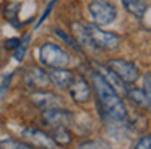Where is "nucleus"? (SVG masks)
I'll list each match as a JSON object with an SVG mask.
<instances>
[{"mask_svg": "<svg viewBox=\"0 0 151 149\" xmlns=\"http://www.w3.org/2000/svg\"><path fill=\"white\" fill-rule=\"evenodd\" d=\"M93 86H94L96 96L101 104V109L109 118L115 120V122H124L127 118V109L125 104L122 102L120 96L112 89V86L98 73H93Z\"/></svg>", "mask_w": 151, "mask_h": 149, "instance_id": "1", "label": "nucleus"}, {"mask_svg": "<svg viewBox=\"0 0 151 149\" xmlns=\"http://www.w3.org/2000/svg\"><path fill=\"white\" fill-rule=\"evenodd\" d=\"M39 60L49 68H67L70 65V55L59 45L46 42L39 47Z\"/></svg>", "mask_w": 151, "mask_h": 149, "instance_id": "2", "label": "nucleus"}, {"mask_svg": "<svg viewBox=\"0 0 151 149\" xmlns=\"http://www.w3.org/2000/svg\"><path fill=\"white\" fill-rule=\"evenodd\" d=\"M88 36L91 39V44L94 49H106V50H114L120 45V37L114 32H109L101 29L96 24H85Z\"/></svg>", "mask_w": 151, "mask_h": 149, "instance_id": "3", "label": "nucleus"}, {"mask_svg": "<svg viewBox=\"0 0 151 149\" xmlns=\"http://www.w3.org/2000/svg\"><path fill=\"white\" fill-rule=\"evenodd\" d=\"M89 13L96 21V26H99V28L114 23L115 16H117L115 6L104 2V0H94V2L89 3Z\"/></svg>", "mask_w": 151, "mask_h": 149, "instance_id": "4", "label": "nucleus"}, {"mask_svg": "<svg viewBox=\"0 0 151 149\" xmlns=\"http://www.w3.org/2000/svg\"><path fill=\"white\" fill-rule=\"evenodd\" d=\"M107 67L119 76L122 83H135L140 78V70L135 63L124 58H114L107 63Z\"/></svg>", "mask_w": 151, "mask_h": 149, "instance_id": "5", "label": "nucleus"}, {"mask_svg": "<svg viewBox=\"0 0 151 149\" xmlns=\"http://www.w3.org/2000/svg\"><path fill=\"white\" fill-rule=\"evenodd\" d=\"M23 139L26 141V144L34 146V148H41V149H55V143L52 141L47 133H44L42 130L37 128H24L21 133Z\"/></svg>", "mask_w": 151, "mask_h": 149, "instance_id": "6", "label": "nucleus"}, {"mask_svg": "<svg viewBox=\"0 0 151 149\" xmlns=\"http://www.w3.org/2000/svg\"><path fill=\"white\" fill-rule=\"evenodd\" d=\"M42 118L47 125L54 126H68L73 122V113L65 109H47L42 112Z\"/></svg>", "mask_w": 151, "mask_h": 149, "instance_id": "7", "label": "nucleus"}, {"mask_svg": "<svg viewBox=\"0 0 151 149\" xmlns=\"http://www.w3.org/2000/svg\"><path fill=\"white\" fill-rule=\"evenodd\" d=\"M68 91L72 99L78 104H85L91 99V87H89L88 81L83 76H76L75 74V80H73L72 86L68 87Z\"/></svg>", "mask_w": 151, "mask_h": 149, "instance_id": "8", "label": "nucleus"}, {"mask_svg": "<svg viewBox=\"0 0 151 149\" xmlns=\"http://www.w3.org/2000/svg\"><path fill=\"white\" fill-rule=\"evenodd\" d=\"M31 100L36 104L37 107L47 110V109H60L62 107V99H60L57 94L49 92V91H36V92L31 94Z\"/></svg>", "mask_w": 151, "mask_h": 149, "instance_id": "9", "label": "nucleus"}, {"mask_svg": "<svg viewBox=\"0 0 151 149\" xmlns=\"http://www.w3.org/2000/svg\"><path fill=\"white\" fill-rule=\"evenodd\" d=\"M24 81L29 87H37V89H46L47 86H50V78H49V73H46L44 70L37 67H33L26 71L24 74Z\"/></svg>", "mask_w": 151, "mask_h": 149, "instance_id": "10", "label": "nucleus"}, {"mask_svg": "<svg viewBox=\"0 0 151 149\" xmlns=\"http://www.w3.org/2000/svg\"><path fill=\"white\" fill-rule=\"evenodd\" d=\"M49 78L50 83L55 84L59 89H68L72 86L73 80H75V74L72 71H68L67 68H52L49 71Z\"/></svg>", "mask_w": 151, "mask_h": 149, "instance_id": "11", "label": "nucleus"}, {"mask_svg": "<svg viewBox=\"0 0 151 149\" xmlns=\"http://www.w3.org/2000/svg\"><path fill=\"white\" fill-rule=\"evenodd\" d=\"M98 70H99V74H101L102 78H104L106 81H107L109 84L112 86V89L115 91V92L120 96V92H127V89H125V86H124V83H122L120 80H119V76L114 73V71L111 70L109 67H104V65H99L98 67Z\"/></svg>", "mask_w": 151, "mask_h": 149, "instance_id": "12", "label": "nucleus"}, {"mask_svg": "<svg viewBox=\"0 0 151 149\" xmlns=\"http://www.w3.org/2000/svg\"><path fill=\"white\" fill-rule=\"evenodd\" d=\"M127 96L130 97V100L135 102L138 107L151 109V96L146 94L143 89H127Z\"/></svg>", "mask_w": 151, "mask_h": 149, "instance_id": "13", "label": "nucleus"}, {"mask_svg": "<svg viewBox=\"0 0 151 149\" xmlns=\"http://www.w3.org/2000/svg\"><path fill=\"white\" fill-rule=\"evenodd\" d=\"M52 141L55 143V146H68L72 143V133L68 131L67 126H57L52 130Z\"/></svg>", "mask_w": 151, "mask_h": 149, "instance_id": "14", "label": "nucleus"}, {"mask_svg": "<svg viewBox=\"0 0 151 149\" xmlns=\"http://www.w3.org/2000/svg\"><path fill=\"white\" fill-rule=\"evenodd\" d=\"M122 3L135 16H143L145 11H146V3H145V0H122Z\"/></svg>", "mask_w": 151, "mask_h": 149, "instance_id": "15", "label": "nucleus"}, {"mask_svg": "<svg viewBox=\"0 0 151 149\" xmlns=\"http://www.w3.org/2000/svg\"><path fill=\"white\" fill-rule=\"evenodd\" d=\"M73 32H75L76 39H78V42L81 45L89 47V49H94V47H93V44H91V39H89V36H88V31H86V26L85 24L75 23V24H73Z\"/></svg>", "mask_w": 151, "mask_h": 149, "instance_id": "16", "label": "nucleus"}, {"mask_svg": "<svg viewBox=\"0 0 151 149\" xmlns=\"http://www.w3.org/2000/svg\"><path fill=\"white\" fill-rule=\"evenodd\" d=\"M0 149H33V146L17 139H4L0 143Z\"/></svg>", "mask_w": 151, "mask_h": 149, "instance_id": "17", "label": "nucleus"}, {"mask_svg": "<svg viewBox=\"0 0 151 149\" xmlns=\"http://www.w3.org/2000/svg\"><path fill=\"white\" fill-rule=\"evenodd\" d=\"M78 149H109V144L104 141H86L78 146Z\"/></svg>", "mask_w": 151, "mask_h": 149, "instance_id": "18", "label": "nucleus"}, {"mask_svg": "<svg viewBox=\"0 0 151 149\" xmlns=\"http://www.w3.org/2000/svg\"><path fill=\"white\" fill-rule=\"evenodd\" d=\"M28 42H29V36H28L23 42H20V45L15 49V58H17L18 62H21L24 58V54H26V49H28Z\"/></svg>", "mask_w": 151, "mask_h": 149, "instance_id": "19", "label": "nucleus"}, {"mask_svg": "<svg viewBox=\"0 0 151 149\" xmlns=\"http://www.w3.org/2000/svg\"><path fill=\"white\" fill-rule=\"evenodd\" d=\"M55 32H57V36H59V37L62 39L63 42H67V44L70 45V47H75L76 50H80V45H78V42H76L73 37H70V36L67 34L65 31H62V29H55Z\"/></svg>", "mask_w": 151, "mask_h": 149, "instance_id": "20", "label": "nucleus"}, {"mask_svg": "<svg viewBox=\"0 0 151 149\" xmlns=\"http://www.w3.org/2000/svg\"><path fill=\"white\" fill-rule=\"evenodd\" d=\"M133 149H151V135H145L135 143Z\"/></svg>", "mask_w": 151, "mask_h": 149, "instance_id": "21", "label": "nucleus"}, {"mask_svg": "<svg viewBox=\"0 0 151 149\" xmlns=\"http://www.w3.org/2000/svg\"><path fill=\"white\" fill-rule=\"evenodd\" d=\"M20 39L18 37H12V39H8L7 41V49H17L18 45H20Z\"/></svg>", "mask_w": 151, "mask_h": 149, "instance_id": "22", "label": "nucleus"}, {"mask_svg": "<svg viewBox=\"0 0 151 149\" xmlns=\"http://www.w3.org/2000/svg\"><path fill=\"white\" fill-rule=\"evenodd\" d=\"M143 91L151 96V74H146V76H145V89Z\"/></svg>", "mask_w": 151, "mask_h": 149, "instance_id": "23", "label": "nucleus"}, {"mask_svg": "<svg viewBox=\"0 0 151 149\" xmlns=\"http://www.w3.org/2000/svg\"><path fill=\"white\" fill-rule=\"evenodd\" d=\"M10 80H12V74H8V76H5V80L2 81V87H0V94H2V92H4V91L8 87V83H10Z\"/></svg>", "mask_w": 151, "mask_h": 149, "instance_id": "24", "label": "nucleus"}]
</instances>
